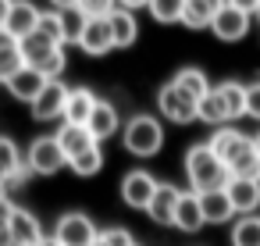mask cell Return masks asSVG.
<instances>
[{"mask_svg":"<svg viewBox=\"0 0 260 246\" xmlns=\"http://www.w3.org/2000/svg\"><path fill=\"white\" fill-rule=\"evenodd\" d=\"M107 25H111L114 47H132V43H136V36H139L136 15H132V11H125V8H118V11H114V15L107 18Z\"/></svg>","mask_w":260,"mask_h":246,"instance_id":"cell-25","label":"cell"},{"mask_svg":"<svg viewBox=\"0 0 260 246\" xmlns=\"http://www.w3.org/2000/svg\"><path fill=\"white\" fill-rule=\"evenodd\" d=\"M68 168H72L75 175H82V178L96 175V171L104 168V150H100V143H96V146H89L86 153H79L75 161H68Z\"/></svg>","mask_w":260,"mask_h":246,"instance_id":"cell-31","label":"cell"},{"mask_svg":"<svg viewBox=\"0 0 260 246\" xmlns=\"http://www.w3.org/2000/svg\"><path fill=\"white\" fill-rule=\"evenodd\" d=\"M150 15L160 22V25H175V22H182V15H185V0H150Z\"/></svg>","mask_w":260,"mask_h":246,"instance_id":"cell-29","label":"cell"},{"mask_svg":"<svg viewBox=\"0 0 260 246\" xmlns=\"http://www.w3.org/2000/svg\"><path fill=\"white\" fill-rule=\"evenodd\" d=\"M96 242H100V246H139L128 228H104Z\"/></svg>","mask_w":260,"mask_h":246,"instance_id":"cell-35","label":"cell"},{"mask_svg":"<svg viewBox=\"0 0 260 246\" xmlns=\"http://www.w3.org/2000/svg\"><path fill=\"white\" fill-rule=\"evenodd\" d=\"M57 11H68V8H79V0H50Z\"/></svg>","mask_w":260,"mask_h":246,"instance_id":"cell-41","label":"cell"},{"mask_svg":"<svg viewBox=\"0 0 260 246\" xmlns=\"http://www.w3.org/2000/svg\"><path fill=\"white\" fill-rule=\"evenodd\" d=\"M36 33H43V36H47L50 43H57V47L68 43V33H64V18H61V11H43Z\"/></svg>","mask_w":260,"mask_h":246,"instance_id":"cell-30","label":"cell"},{"mask_svg":"<svg viewBox=\"0 0 260 246\" xmlns=\"http://www.w3.org/2000/svg\"><path fill=\"white\" fill-rule=\"evenodd\" d=\"M200 196V207H203V221L207 225H224L235 218V207L228 200L224 189H210V193H196Z\"/></svg>","mask_w":260,"mask_h":246,"instance_id":"cell-17","label":"cell"},{"mask_svg":"<svg viewBox=\"0 0 260 246\" xmlns=\"http://www.w3.org/2000/svg\"><path fill=\"white\" fill-rule=\"evenodd\" d=\"M25 164H29V171H36V175H54V171H61V168L68 164V157H64L57 136H40V139H32V146H29V153H25Z\"/></svg>","mask_w":260,"mask_h":246,"instance_id":"cell-6","label":"cell"},{"mask_svg":"<svg viewBox=\"0 0 260 246\" xmlns=\"http://www.w3.org/2000/svg\"><path fill=\"white\" fill-rule=\"evenodd\" d=\"M246 114L260 121V79L256 82H246Z\"/></svg>","mask_w":260,"mask_h":246,"instance_id":"cell-36","label":"cell"},{"mask_svg":"<svg viewBox=\"0 0 260 246\" xmlns=\"http://www.w3.org/2000/svg\"><path fill=\"white\" fill-rule=\"evenodd\" d=\"M232 246H260V214H246L232 225Z\"/></svg>","mask_w":260,"mask_h":246,"instance_id":"cell-28","label":"cell"},{"mask_svg":"<svg viewBox=\"0 0 260 246\" xmlns=\"http://www.w3.org/2000/svg\"><path fill=\"white\" fill-rule=\"evenodd\" d=\"M256 18H260V11H256Z\"/></svg>","mask_w":260,"mask_h":246,"instance_id":"cell-45","label":"cell"},{"mask_svg":"<svg viewBox=\"0 0 260 246\" xmlns=\"http://www.w3.org/2000/svg\"><path fill=\"white\" fill-rule=\"evenodd\" d=\"M93 107H96V93H89V89H72L68 93V104H64V125H86L89 121V114H93Z\"/></svg>","mask_w":260,"mask_h":246,"instance_id":"cell-23","label":"cell"},{"mask_svg":"<svg viewBox=\"0 0 260 246\" xmlns=\"http://www.w3.org/2000/svg\"><path fill=\"white\" fill-rule=\"evenodd\" d=\"M242 114H246V86L235 82V79H224V82L210 86V93L196 107V121H207V125H217V129H224V121H235Z\"/></svg>","mask_w":260,"mask_h":246,"instance_id":"cell-1","label":"cell"},{"mask_svg":"<svg viewBox=\"0 0 260 246\" xmlns=\"http://www.w3.org/2000/svg\"><path fill=\"white\" fill-rule=\"evenodd\" d=\"M79 47L89 54V57H104L114 50V36H111V25L107 18H86V29L79 36Z\"/></svg>","mask_w":260,"mask_h":246,"instance_id":"cell-14","label":"cell"},{"mask_svg":"<svg viewBox=\"0 0 260 246\" xmlns=\"http://www.w3.org/2000/svg\"><path fill=\"white\" fill-rule=\"evenodd\" d=\"M82 18H111L118 11V0H79Z\"/></svg>","mask_w":260,"mask_h":246,"instance_id":"cell-33","label":"cell"},{"mask_svg":"<svg viewBox=\"0 0 260 246\" xmlns=\"http://www.w3.org/2000/svg\"><path fill=\"white\" fill-rule=\"evenodd\" d=\"M40 246H61V242H57V239H54V235H47V239H43V242H40Z\"/></svg>","mask_w":260,"mask_h":246,"instance_id":"cell-42","label":"cell"},{"mask_svg":"<svg viewBox=\"0 0 260 246\" xmlns=\"http://www.w3.org/2000/svg\"><path fill=\"white\" fill-rule=\"evenodd\" d=\"M18 50H22V57H25V68H36L47 82H54V79H61V72H64V47H57V43H50L43 33H32V36H25V40H18Z\"/></svg>","mask_w":260,"mask_h":246,"instance_id":"cell-3","label":"cell"},{"mask_svg":"<svg viewBox=\"0 0 260 246\" xmlns=\"http://www.w3.org/2000/svg\"><path fill=\"white\" fill-rule=\"evenodd\" d=\"M171 82H175V86H178L185 97H192L196 104H200V100L210 93V79H207V72H200V68H182V72H178Z\"/></svg>","mask_w":260,"mask_h":246,"instance_id":"cell-26","label":"cell"},{"mask_svg":"<svg viewBox=\"0 0 260 246\" xmlns=\"http://www.w3.org/2000/svg\"><path fill=\"white\" fill-rule=\"evenodd\" d=\"M253 146H256V153H260V132H256V136H253Z\"/></svg>","mask_w":260,"mask_h":246,"instance_id":"cell-43","label":"cell"},{"mask_svg":"<svg viewBox=\"0 0 260 246\" xmlns=\"http://www.w3.org/2000/svg\"><path fill=\"white\" fill-rule=\"evenodd\" d=\"M118 4H121L125 11H132V8H146V4H150V0H118Z\"/></svg>","mask_w":260,"mask_h":246,"instance_id":"cell-40","label":"cell"},{"mask_svg":"<svg viewBox=\"0 0 260 246\" xmlns=\"http://www.w3.org/2000/svg\"><path fill=\"white\" fill-rule=\"evenodd\" d=\"M121 139H125V150H128V153H136V157H153V153L160 150V143H164V125H160L153 114H136V118H128Z\"/></svg>","mask_w":260,"mask_h":246,"instance_id":"cell-4","label":"cell"},{"mask_svg":"<svg viewBox=\"0 0 260 246\" xmlns=\"http://www.w3.org/2000/svg\"><path fill=\"white\" fill-rule=\"evenodd\" d=\"M61 18H64L68 43H79V36H82V29H86V18H82V11H79V8H68V11H61Z\"/></svg>","mask_w":260,"mask_h":246,"instance_id":"cell-34","label":"cell"},{"mask_svg":"<svg viewBox=\"0 0 260 246\" xmlns=\"http://www.w3.org/2000/svg\"><path fill=\"white\" fill-rule=\"evenodd\" d=\"M207 221H203V207H200V196L189 189V193H182V200H178V210H175V228H182V232H196V228H203Z\"/></svg>","mask_w":260,"mask_h":246,"instance_id":"cell-24","label":"cell"},{"mask_svg":"<svg viewBox=\"0 0 260 246\" xmlns=\"http://www.w3.org/2000/svg\"><path fill=\"white\" fill-rule=\"evenodd\" d=\"M54 136H57V143H61V150H64V157H68V161H75L79 153H86L89 146H96V139L89 136V129H86V125H61Z\"/></svg>","mask_w":260,"mask_h":246,"instance_id":"cell-20","label":"cell"},{"mask_svg":"<svg viewBox=\"0 0 260 246\" xmlns=\"http://www.w3.org/2000/svg\"><path fill=\"white\" fill-rule=\"evenodd\" d=\"M40 8L36 4H29V0H15V8H11V15H8V33L15 36V40H25V36H32L36 29H40Z\"/></svg>","mask_w":260,"mask_h":246,"instance_id":"cell-16","label":"cell"},{"mask_svg":"<svg viewBox=\"0 0 260 246\" xmlns=\"http://www.w3.org/2000/svg\"><path fill=\"white\" fill-rule=\"evenodd\" d=\"M157 107H160V114L168 118V121H175V125H189V121H196V100L192 97H185L175 82H168V86H160V93H157Z\"/></svg>","mask_w":260,"mask_h":246,"instance_id":"cell-7","label":"cell"},{"mask_svg":"<svg viewBox=\"0 0 260 246\" xmlns=\"http://www.w3.org/2000/svg\"><path fill=\"white\" fill-rule=\"evenodd\" d=\"M96 246H100V242H96Z\"/></svg>","mask_w":260,"mask_h":246,"instance_id":"cell-46","label":"cell"},{"mask_svg":"<svg viewBox=\"0 0 260 246\" xmlns=\"http://www.w3.org/2000/svg\"><path fill=\"white\" fill-rule=\"evenodd\" d=\"M25 168V161H22V150H18V143L15 139H8V136H0V178H15L18 171Z\"/></svg>","mask_w":260,"mask_h":246,"instance_id":"cell-27","label":"cell"},{"mask_svg":"<svg viewBox=\"0 0 260 246\" xmlns=\"http://www.w3.org/2000/svg\"><path fill=\"white\" fill-rule=\"evenodd\" d=\"M228 175H232V178H260V153H256V146H249L246 153H239V157L232 161Z\"/></svg>","mask_w":260,"mask_h":246,"instance_id":"cell-32","label":"cell"},{"mask_svg":"<svg viewBox=\"0 0 260 246\" xmlns=\"http://www.w3.org/2000/svg\"><path fill=\"white\" fill-rule=\"evenodd\" d=\"M0 200H8V193H4V178H0Z\"/></svg>","mask_w":260,"mask_h":246,"instance_id":"cell-44","label":"cell"},{"mask_svg":"<svg viewBox=\"0 0 260 246\" xmlns=\"http://www.w3.org/2000/svg\"><path fill=\"white\" fill-rule=\"evenodd\" d=\"M11 8H15V0H0V29L8 25V15H11Z\"/></svg>","mask_w":260,"mask_h":246,"instance_id":"cell-39","label":"cell"},{"mask_svg":"<svg viewBox=\"0 0 260 246\" xmlns=\"http://www.w3.org/2000/svg\"><path fill=\"white\" fill-rule=\"evenodd\" d=\"M224 193H228V200H232L239 218L256 214V207H260V178H228Z\"/></svg>","mask_w":260,"mask_h":246,"instance_id":"cell-12","label":"cell"},{"mask_svg":"<svg viewBox=\"0 0 260 246\" xmlns=\"http://www.w3.org/2000/svg\"><path fill=\"white\" fill-rule=\"evenodd\" d=\"M178 200H182V189H178V186H171V182H160V186H157V193H153V200H150V207H146L150 221H153V225H175Z\"/></svg>","mask_w":260,"mask_h":246,"instance_id":"cell-15","label":"cell"},{"mask_svg":"<svg viewBox=\"0 0 260 246\" xmlns=\"http://www.w3.org/2000/svg\"><path fill=\"white\" fill-rule=\"evenodd\" d=\"M157 178L150 175V171H128L125 178H121V200L128 203V207H136V210H146L150 207V200H153V193H157Z\"/></svg>","mask_w":260,"mask_h":246,"instance_id":"cell-10","label":"cell"},{"mask_svg":"<svg viewBox=\"0 0 260 246\" xmlns=\"http://www.w3.org/2000/svg\"><path fill=\"white\" fill-rule=\"evenodd\" d=\"M54 239H57L61 246H96L100 228L93 225V218H89V214H82V210H68V214H61V218H57Z\"/></svg>","mask_w":260,"mask_h":246,"instance_id":"cell-5","label":"cell"},{"mask_svg":"<svg viewBox=\"0 0 260 246\" xmlns=\"http://www.w3.org/2000/svg\"><path fill=\"white\" fill-rule=\"evenodd\" d=\"M86 129H89V136H93L96 143H100V139H111V136L118 132V107H114L111 100H96V107H93Z\"/></svg>","mask_w":260,"mask_h":246,"instance_id":"cell-18","label":"cell"},{"mask_svg":"<svg viewBox=\"0 0 260 246\" xmlns=\"http://www.w3.org/2000/svg\"><path fill=\"white\" fill-rule=\"evenodd\" d=\"M232 8H239L242 15H253V11H260V0H228Z\"/></svg>","mask_w":260,"mask_h":246,"instance_id":"cell-37","label":"cell"},{"mask_svg":"<svg viewBox=\"0 0 260 246\" xmlns=\"http://www.w3.org/2000/svg\"><path fill=\"white\" fill-rule=\"evenodd\" d=\"M228 4V0H185V15L182 22L189 29H210V22L217 18V11Z\"/></svg>","mask_w":260,"mask_h":246,"instance_id":"cell-21","label":"cell"},{"mask_svg":"<svg viewBox=\"0 0 260 246\" xmlns=\"http://www.w3.org/2000/svg\"><path fill=\"white\" fill-rule=\"evenodd\" d=\"M185 178L192 186V193H210V189H224L228 186V168L214 157V150L207 143H192L185 150Z\"/></svg>","mask_w":260,"mask_h":246,"instance_id":"cell-2","label":"cell"},{"mask_svg":"<svg viewBox=\"0 0 260 246\" xmlns=\"http://www.w3.org/2000/svg\"><path fill=\"white\" fill-rule=\"evenodd\" d=\"M25 68V57L18 50V40L8 33V29H0V82H8L11 75H18Z\"/></svg>","mask_w":260,"mask_h":246,"instance_id":"cell-22","label":"cell"},{"mask_svg":"<svg viewBox=\"0 0 260 246\" xmlns=\"http://www.w3.org/2000/svg\"><path fill=\"white\" fill-rule=\"evenodd\" d=\"M210 33H214L217 40H224V43H235V40H242V36L249 33V15H242L239 8L224 4V8L217 11V18L210 22Z\"/></svg>","mask_w":260,"mask_h":246,"instance_id":"cell-13","label":"cell"},{"mask_svg":"<svg viewBox=\"0 0 260 246\" xmlns=\"http://www.w3.org/2000/svg\"><path fill=\"white\" fill-rule=\"evenodd\" d=\"M0 246H15V235L8 228V218H0Z\"/></svg>","mask_w":260,"mask_h":246,"instance_id":"cell-38","label":"cell"},{"mask_svg":"<svg viewBox=\"0 0 260 246\" xmlns=\"http://www.w3.org/2000/svg\"><path fill=\"white\" fill-rule=\"evenodd\" d=\"M68 86L61 82V79H54V82H47L43 86V93L29 104L32 107V118L36 121H54V118H64V104H68Z\"/></svg>","mask_w":260,"mask_h":246,"instance_id":"cell-9","label":"cell"},{"mask_svg":"<svg viewBox=\"0 0 260 246\" xmlns=\"http://www.w3.org/2000/svg\"><path fill=\"white\" fill-rule=\"evenodd\" d=\"M207 146L214 150V157H217L224 168H232V161H235L239 153H246V150L253 146V139H249L246 132H239V129L224 125V129H214V136L207 139Z\"/></svg>","mask_w":260,"mask_h":246,"instance_id":"cell-8","label":"cell"},{"mask_svg":"<svg viewBox=\"0 0 260 246\" xmlns=\"http://www.w3.org/2000/svg\"><path fill=\"white\" fill-rule=\"evenodd\" d=\"M8 228H11V235H15V246H40V242L47 239L40 218H36L32 210H25V207H11Z\"/></svg>","mask_w":260,"mask_h":246,"instance_id":"cell-11","label":"cell"},{"mask_svg":"<svg viewBox=\"0 0 260 246\" xmlns=\"http://www.w3.org/2000/svg\"><path fill=\"white\" fill-rule=\"evenodd\" d=\"M4 86H8V93H11L15 100H29V104H32V100L43 93L47 79H43L36 68H22V72H18V75H11Z\"/></svg>","mask_w":260,"mask_h":246,"instance_id":"cell-19","label":"cell"}]
</instances>
